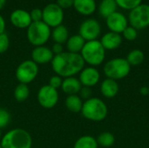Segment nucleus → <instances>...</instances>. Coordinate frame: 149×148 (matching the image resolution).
Wrapping results in <instances>:
<instances>
[{"mask_svg": "<svg viewBox=\"0 0 149 148\" xmlns=\"http://www.w3.org/2000/svg\"><path fill=\"white\" fill-rule=\"evenodd\" d=\"M62 82H63V79L58 75H53L51 77V79H49V85L52 86V88L58 90V88L61 87V85H62Z\"/></svg>", "mask_w": 149, "mask_h": 148, "instance_id": "obj_32", "label": "nucleus"}, {"mask_svg": "<svg viewBox=\"0 0 149 148\" xmlns=\"http://www.w3.org/2000/svg\"><path fill=\"white\" fill-rule=\"evenodd\" d=\"M101 33V26L94 18H88L83 21L79 29V34L87 41L97 40Z\"/></svg>", "mask_w": 149, "mask_h": 148, "instance_id": "obj_11", "label": "nucleus"}, {"mask_svg": "<svg viewBox=\"0 0 149 148\" xmlns=\"http://www.w3.org/2000/svg\"><path fill=\"white\" fill-rule=\"evenodd\" d=\"M10 119L11 117L10 113L6 109L0 107V128L1 129L6 127L10 124Z\"/></svg>", "mask_w": 149, "mask_h": 148, "instance_id": "obj_30", "label": "nucleus"}, {"mask_svg": "<svg viewBox=\"0 0 149 148\" xmlns=\"http://www.w3.org/2000/svg\"><path fill=\"white\" fill-rule=\"evenodd\" d=\"M6 0H0V10L3 8V6L5 5Z\"/></svg>", "mask_w": 149, "mask_h": 148, "instance_id": "obj_39", "label": "nucleus"}, {"mask_svg": "<svg viewBox=\"0 0 149 148\" xmlns=\"http://www.w3.org/2000/svg\"><path fill=\"white\" fill-rule=\"evenodd\" d=\"M2 138H3V133H2V129L0 128V141L2 140Z\"/></svg>", "mask_w": 149, "mask_h": 148, "instance_id": "obj_40", "label": "nucleus"}, {"mask_svg": "<svg viewBox=\"0 0 149 148\" xmlns=\"http://www.w3.org/2000/svg\"><path fill=\"white\" fill-rule=\"evenodd\" d=\"M14 98L17 102L25 101L30 96V88L28 85L18 84L14 89Z\"/></svg>", "mask_w": 149, "mask_h": 148, "instance_id": "obj_26", "label": "nucleus"}, {"mask_svg": "<svg viewBox=\"0 0 149 148\" xmlns=\"http://www.w3.org/2000/svg\"><path fill=\"white\" fill-rule=\"evenodd\" d=\"M100 79V73L96 69V67L93 66L85 67L79 72V80L80 81L82 86L92 88L99 83Z\"/></svg>", "mask_w": 149, "mask_h": 148, "instance_id": "obj_13", "label": "nucleus"}, {"mask_svg": "<svg viewBox=\"0 0 149 148\" xmlns=\"http://www.w3.org/2000/svg\"><path fill=\"white\" fill-rule=\"evenodd\" d=\"M128 23L136 30H142L149 26V4L141 3L130 10Z\"/></svg>", "mask_w": 149, "mask_h": 148, "instance_id": "obj_8", "label": "nucleus"}, {"mask_svg": "<svg viewBox=\"0 0 149 148\" xmlns=\"http://www.w3.org/2000/svg\"><path fill=\"white\" fill-rule=\"evenodd\" d=\"M118 7H120L124 10H133L134 8L140 5L142 0H115Z\"/></svg>", "mask_w": 149, "mask_h": 148, "instance_id": "obj_28", "label": "nucleus"}, {"mask_svg": "<svg viewBox=\"0 0 149 148\" xmlns=\"http://www.w3.org/2000/svg\"><path fill=\"white\" fill-rule=\"evenodd\" d=\"M5 20L3 18V17L0 14V34L3 33L4 31H5Z\"/></svg>", "mask_w": 149, "mask_h": 148, "instance_id": "obj_37", "label": "nucleus"}, {"mask_svg": "<svg viewBox=\"0 0 149 148\" xmlns=\"http://www.w3.org/2000/svg\"><path fill=\"white\" fill-rule=\"evenodd\" d=\"M56 3L63 10L68 9L73 6V0H57Z\"/></svg>", "mask_w": 149, "mask_h": 148, "instance_id": "obj_35", "label": "nucleus"}, {"mask_svg": "<svg viewBox=\"0 0 149 148\" xmlns=\"http://www.w3.org/2000/svg\"><path fill=\"white\" fill-rule=\"evenodd\" d=\"M85 44H86V40L79 34H76L69 37V38L65 43L67 51L72 53H80Z\"/></svg>", "mask_w": 149, "mask_h": 148, "instance_id": "obj_20", "label": "nucleus"}, {"mask_svg": "<svg viewBox=\"0 0 149 148\" xmlns=\"http://www.w3.org/2000/svg\"><path fill=\"white\" fill-rule=\"evenodd\" d=\"M97 140L91 135H84L79 137L74 143L73 148H98Z\"/></svg>", "mask_w": 149, "mask_h": 148, "instance_id": "obj_24", "label": "nucleus"}, {"mask_svg": "<svg viewBox=\"0 0 149 148\" xmlns=\"http://www.w3.org/2000/svg\"><path fill=\"white\" fill-rule=\"evenodd\" d=\"M83 100L77 94V95H69L66 97L65 101V106L68 111L73 113H80L82 110L83 106Z\"/></svg>", "mask_w": 149, "mask_h": 148, "instance_id": "obj_22", "label": "nucleus"}, {"mask_svg": "<svg viewBox=\"0 0 149 148\" xmlns=\"http://www.w3.org/2000/svg\"><path fill=\"white\" fill-rule=\"evenodd\" d=\"M31 60L35 62L38 65H46L52 62L54 54L47 46H37L31 51Z\"/></svg>", "mask_w": 149, "mask_h": 148, "instance_id": "obj_15", "label": "nucleus"}, {"mask_svg": "<svg viewBox=\"0 0 149 148\" xmlns=\"http://www.w3.org/2000/svg\"><path fill=\"white\" fill-rule=\"evenodd\" d=\"M140 93L143 96L149 95V88L148 86H142L140 89Z\"/></svg>", "mask_w": 149, "mask_h": 148, "instance_id": "obj_38", "label": "nucleus"}, {"mask_svg": "<svg viewBox=\"0 0 149 148\" xmlns=\"http://www.w3.org/2000/svg\"><path fill=\"white\" fill-rule=\"evenodd\" d=\"M98 145L102 147L108 148L111 147L115 142L114 135L110 132H103L97 137Z\"/></svg>", "mask_w": 149, "mask_h": 148, "instance_id": "obj_27", "label": "nucleus"}, {"mask_svg": "<svg viewBox=\"0 0 149 148\" xmlns=\"http://www.w3.org/2000/svg\"><path fill=\"white\" fill-rule=\"evenodd\" d=\"M131 71V65L126 58H115L107 61L104 67L103 72L107 79L113 80H120L126 78Z\"/></svg>", "mask_w": 149, "mask_h": 148, "instance_id": "obj_6", "label": "nucleus"}, {"mask_svg": "<svg viewBox=\"0 0 149 148\" xmlns=\"http://www.w3.org/2000/svg\"><path fill=\"white\" fill-rule=\"evenodd\" d=\"M52 69L56 75L61 78L74 77L85 68V61L80 53L64 51L55 55L51 62Z\"/></svg>", "mask_w": 149, "mask_h": 148, "instance_id": "obj_1", "label": "nucleus"}, {"mask_svg": "<svg viewBox=\"0 0 149 148\" xmlns=\"http://www.w3.org/2000/svg\"><path fill=\"white\" fill-rule=\"evenodd\" d=\"M11 24L18 29H27L32 23L30 12L23 9H17L10 15Z\"/></svg>", "mask_w": 149, "mask_h": 148, "instance_id": "obj_14", "label": "nucleus"}, {"mask_svg": "<svg viewBox=\"0 0 149 148\" xmlns=\"http://www.w3.org/2000/svg\"><path fill=\"white\" fill-rule=\"evenodd\" d=\"M60 88L64 92V93L67 94V96L77 95L79 94L80 89L82 88V85L79 80V79L75 77H70L63 79Z\"/></svg>", "mask_w": 149, "mask_h": 148, "instance_id": "obj_17", "label": "nucleus"}, {"mask_svg": "<svg viewBox=\"0 0 149 148\" xmlns=\"http://www.w3.org/2000/svg\"><path fill=\"white\" fill-rule=\"evenodd\" d=\"M100 43L106 51L107 50H108V51L115 50L121 45L122 37L119 33L109 31V32H107L106 34H104L102 36Z\"/></svg>", "mask_w": 149, "mask_h": 148, "instance_id": "obj_16", "label": "nucleus"}, {"mask_svg": "<svg viewBox=\"0 0 149 148\" xmlns=\"http://www.w3.org/2000/svg\"><path fill=\"white\" fill-rule=\"evenodd\" d=\"M38 65L31 59H27L21 62L15 72L17 80L20 84L29 85L31 83L38 74Z\"/></svg>", "mask_w": 149, "mask_h": 148, "instance_id": "obj_7", "label": "nucleus"}, {"mask_svg": "<svg viewBox=\"0 0 149 148\" xmlns=\"http://www.w3.org/2000/svg\"><path fill=\"white\" fill-rule=\"evenodd\" d=\"M80 55L89 66L96 67L101 65L106 58V50L99 40L86 42Z\"/></svg>", "mask_w": 149, "mask_h": 148, "instance_id": "obj_4", "label": "nucleus"}, {"mask_svg": "<svg viewBox=\"0 0 149 148\" xmlns=\"http://www.w3.org/2000/svg\"><path fill=\"white\" fill-rule=\"evenodd\" d=\"M120 87L116 80L111 79H106L101 82L100 92L107 99L114 98L119 92Z\"/></svg>", "mask_w": 149, "mask_h": 148, "instance_id": "obj_19", "label": "nucleus"}, {"mask_svg": "<svg viewBox=\"0 0 149 148\" xmlns=\"http://www.w3.org/2000/svg\"><path fill=\"white\" fill-rule=\"evenodd\" d=\"M122 36L125 39L128 41H134L138 37V32L135 28H134L131 25H128L122 32Z\"/></svg>", "mask_w": 149, "mask_h": 148, "instance_id": "obj_29", "label": "nucleus"}, {"mask_svg": "<svg viewBox=\"0 0 149 148\" xmlns=\"http://www.w3.org/2000/svg\"><path fill=\"white\" fill-rule=\"evenodd\" d=\"M51 37H52V40L54 41V43L64 44L66 43L67 39L69 38L68 29L65 25L60 24V25L53 28V30L52 31V33H51Z\"/></svg>", "mask_w": 149, "mask_h": 148, "instance_id": "obj_21", "label": "nucleus"}, {"mask_svg": "<svg viewBox=\"0 0 149 148\" xmlns=\"http://www.w3.org/2000/svg\"><path fill=\"white\" fill-rule=\"evenodd\" d=\"M10 46V38L8 35L3 32L0 34V54L6 52Z\"/></svg>", "mask_w": 149, "mask_h": 148, "instance_id": "obj_31", "label": "nucleus"}, {"mask_svg": "<svg viewBox=\"0 0 149 148\" xmlns=\"http://www.w3.org/2000/svg\"><path fill=\"white\" fill-rule=\"evenodd\" d=\"M80 113L85 119L90 121L100 122L107 118L108 114V108L102 99L92 97L91 99L84 101Z\"/></svg>", "mask_w": 149, "mask_h": 148, "instance_id": "obj_3", "label": "nucleus"}, {"mask_svg": "<svg viewBox=\"0 0 149 148\" xmlns=\"http://www.w3.org/2000/svg\"><path fill=\"white\" fill-rule=\"evenodd\" d=\"M148 88H149V86H148Z\"/></svg>", "mask_w": 149, "mask_h": 148, "instance_id": "obj_42", "label": "nucleus"}, {"mask_svg": "<svg viewBox=\"0 0 149 148\" xmlns=\"http://www.w3.org/2000/svg\"><path fill=\"white\" fill-rule=\"evenodd\" d=\"M0 145L3 148H31L32 138L26 130L14 128L3 135Z\"/></svg>", "mask_w": 149, "mask_h": 148, "instance_id": "obj_2", "label": "nucleus"}, {"mask_svg": "<svg viewBox=\"0 0 149 148\" xmlns=\"http://www.w3.org/2000/svg\"><path fill=\"white\" fill-rule=\"evenodd\" d=\"M106 24L110 31L120 34L128 26V19L121 12L115 11L106 18Z\"/></svg>", "mask_w": 149, "mask_h": 148, "instance_id": "obj_12", "label": "nucleus"}, {"mask_svg": "<svg viewBox=\"0 0 149 148\" xmlns=\"http://www.w3.org/2000/svg\"><path fill=\"white\" fill-rule=\"evenodd\" d=\"M73 7L79 14L90 16L94 13L97 5L95 0H73Z\"/></svg>", "mask_w": 149, "mask_h": 148, "instance_id": "obj_18", "label": "nucleus"}, {"mask_svg": "<svg viewBox=\"0 0 149 148\" xmlns=\"http://www.w3.org/2000/svg\"><path fill=\"white\" fill-rule=\"evenodd\" d=\"M126 59L131 66H138L143 63L145 59V54L141 50L134 49V50H132L127 54Z\"/></svg>", "mask_w": 149, "mask_h": 148, "instance_id": "obj_25", "label": "nucleus"}, {"mask_svg": "<svg viewBox=\"0 0 149 148\" xmlns=\"http://www.w3.org/2000/svg\"><path fill=\"white\" fill-rule=\"evenodd\" d=\"M43 11L42 21L46 24L50 28H55L62 24L64 20V10L57 3H51L46 4Z\"/></svg>", "mask_w": 149, "mask_h": 148, "instance_id": "obj_9", "label": "nucleus"}, {"mask_svg": "<svg viewBox=\"0 0 149 148\" xmlns=\"http://www.w3.org/2000/svg\"><path fill=\"white\" fill-rule=\"evenodd\" d=\"M51 28L43 21L32 22L27 28V39L33 46L45 45L51 38Z\"/></svg>", "mask_w": 149, "mask_h": 148, "instance_id": "obj_5", "label": "nucleus"}, {"mask_svg": "<svg viewBox=\"0 0 149 148\" xmlns=\"http://www.w3.org/2000/svg\"><path fill=\"white\" fill-rule=\"evenodd\" d=\"M52 51L55 55H58V54H61L62 52H64V46L63 44H58V43H54L52 47Z\"/></svg>", "mask_w": 149, "mask_h": 148, "instance_id": "obj_36", "label": "nucleus"}, {"mask_svg": "<svg viewBox=\"0 0 149 148\" xmlns=\"http://www.w3.org/2000/svg\"><path fill=\"white\" fill-rule=\"evenodd\" d=\"M78 95L81 98L82 100H87L92 98V89L90 87L82 86Z\"/></svg>", "mask_w": 149, "mask_h": 148, "instance_id": "obj_34", "label": "nucleus"}, {"mask_svg": "<svg viewBox=\"0 0 149 148\" xmlns=\"http://www.w3.org/2000/svg\"><path fill=\"white\" fill-rule=\"evenodd\" d=\"M37 99L38 104L45 109H52L55 107L59 99L58 90L52 88L49 85L41 86L38 92Z\"/></svg>", "mask_w": 149, "mask_h": 148, "instance_id": "obj_10", "label": "nucleus"}, {"mask_svg": "<svg viewBox=\"0 0 149 148\" xmlns=\"http://www.w3.org/2000/svg\"><path fill=\"white\" fill-rule=\"evenodd\" d=\"M118 5L115 0H102L99 4V13L104 18H107L115 11H117Z\"/></svg>", "mask_w": 149, "mask_h": 148, "instance_id": "obj_23", "label": "nucleus"}, {"mask_svg": "<svg viewBox=\"0 0 149 148\" xmlns=\"http://www.w3.org/2000/svg\"><path fill=\"white\" fill-rule=\"evenodd\" d=\"M30 15H31V18L32 22H39V21H42L43 19V11L39 8L32 9L30 12Z\"/></svg>", "mask_w": 149, "mask_h": 148, "instance_id": "obj_33", "label": "nucleus"}, {"mask_svg": "<svg viewBox=\"0 0 149 148\" xmlns=\"http://www.w3.org/2000/svg\"><path fill=\"white\" fill-rule=\"evenodd\" d=\"M0 148H3V147H1V145H0Z\"/></svg>", "mask_w": 149, "mask_h": 148, "instance_id": "obj_41", "label": "nucleus"}]
</instances>
